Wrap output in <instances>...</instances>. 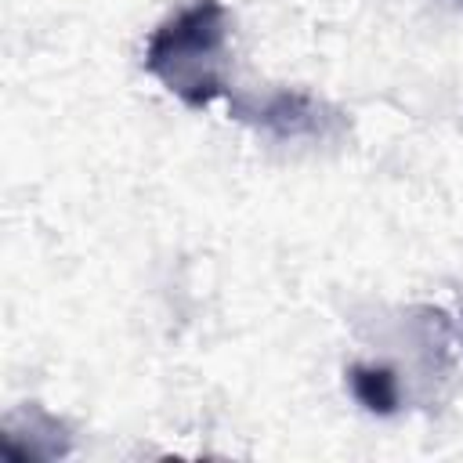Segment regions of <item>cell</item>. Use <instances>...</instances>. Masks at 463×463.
Instances as JSON below:
<instances>
[{
    "mask_svg": "<svg viewBox=\"0 0 463 463\" xmlns=\"http://www.w3.org/2000/svg\"><path fill=\"white\" fill-rule=\"evenodd\" d=\"M145 69L184 105L206 109L224 94L228 69V11L221 0H192L152 29Z\"/></svg>",
    "mask_w": 463,
    "mask_h": 463,
    "instance_id": "1",
    "label": "cell"
},
{
    "mask_svg": "<svg viewBox=\"0 0 463 463\" xmlns=\"http://www.w3.org/2000/svg\"><path fill=\"white\" fill-rule=\"evenodd\" d=\"M235 116L253 127H264L275 137L322 134L329 123L326 109L311 94H300V90H275L260 101H242V105H235Z\"/></svg>",
    "mask_w": 463,
    "mask_h": 463,
    "instance_id": "2",
    "label": "cell"
},
{
    "mask_svg": "<svg viewBox=\"0 0 463 463\" xmlns=\"http://www.w3.org/2000/svg\"><path fill=\"white\" fill-rule=\"evenodd\" d=\"M351 391L376 416H391L398 409V380L387 365H354L351 369Z\"/></svg>",
    "mask_w": 463,
    "mask_h": 463,
    "instance_id": "3",
    "label": "cell"
}]
</instances>
